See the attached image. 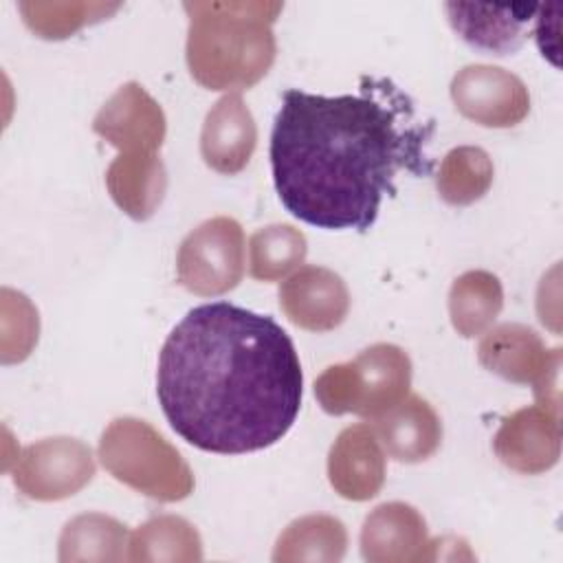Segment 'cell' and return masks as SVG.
Segmentation results:
<instances>
[{"mask_svg":"<svg viewBox=\"0 0 563 563\" xmlns=\"http://www.w3.org/2000/svg\"><path fill=\"white\" fill-rule=\"evenodd\" d=\"M433 121L389 79L363 77L354 95L288 88L271 132L277 196L297 220L325 231H367L396 174H429Z\"/></svg>","mask_w":563,"mask_h":563,"instance_id":"1","label":"cell"},{"mask_svg":"<svg viewBox=\"0 0 563 563\" xmlns=\"http://www.w3.org/2000/svg\"><path fill=\"white\" fill-rule=\"evenodd\" d=\"M156 396L185 442L240 455L290 431L303 374L292 339L273 317L211 301L191 308L165 339Z\"/></svg>","mask_w":563,"mask_h":563,"instance_id":"2","label":"cell"},{"mask_svg":"<svg viewBox=\"0 0 563 563\" xmlns=\"http://www.w3.org/2000/svg\"><path fill=\"white\" fill-rule=\"evenodd\" d=\"M189 15L187 66L209 90H246L275 62L273 22L282 2H185Z\"/></svg>","mask_w":563,"mask_h":563,"instance_id":"3","label":"cell"},{"mask_svg":"<svg viewBox=\"0 0 563 563\" xmlns=\"http://www.w3.org/2000/svg\"><path fill=\"white\" fill-rule=\"evenodd\" d=\"M99 457L114 479L152 499L180 501L194 490L189 464L145 420H112L101 433Z\"/></svg>","mask_w":563,"mask_h":563,"instance_id":"4","label":"cell"},{"mask_svg":"<svg viewBox=\"0 0 563 563\" xmlns=\"http://www.w3.org/2000/svg\"><path fill=\"white\" fill-rule=\"evenodd\" d=\"M409 385L407 352L391 343H376L356 358L328 367L314 380V394L323 411L332 416L378 418L409 394Z\"/></svg>","mask_w":563,"mask_h":563,"instance_id":"5","label":"cell"},{"mask_svg":"<svg viewBox=\"0 0 563 563\" xmlns=\"http://www.w3.org/2000/svg\"><path fill=\"white\" fill-rule=\"evenodd\" d=\"M176 275L183 288L202 297L233 290L244 275L240 222L218 216L196 227L178 246Z\"/></svg>","mask_w":563,"mask_h":563,"instance_id":"6","label":"cell"},{"mask_svg":"<svg viewBox=\"0 0 563 563\" xmlns=\"http://www.w3.org/2000/svg\"><path fill=\"white\" fill-rule=\"evenodd\" d=\"M95 475V457L77 438H46L22 449L13 484L31 499L55 501L81 490Z\"/></svg>","mask_w":563,"mask_h":563,"instance_id":"7","label":"cell"},{"mask_svg":"<svg viewBox=\"0 0 563 563\" xmlns=\"http://www.w3.org/2000/svg\"><path fill=\"white\" fill-rule=\"evenodd\" d=\"M455 108L471 121L486 128H512L530 110L526 84L506 68L468 64L451 81Z\"/></svg>","mask_w":563,"mask_h":563,"instance_id":"8","label":"cell"},{"mask_svg":"<svg viewBox=\"0 0 563 563\" xmlns=\"http://www.w3.org/2000/svg\"><path fill=\"white\" fill-rule=\"evenodd\" d=\"M541 4H473L444 2L446 18L453 31L471 46L490 55H512L528 40L530 24H534Z\"/></svg>","mask_w":563,"mask_h":563,"instance_id":"9","label":"cell"},{"mask_svg":"<svg viewBox=\"0 0 563 563\" xmlns=\"http://www.w3.org/2000/svg\"><path fill=\"white\" fill-rule=\"evenodd\" d=\"M493 449L501 464L517 473H543L561 455V416L539 405L523 407L501 420Z\"/></svg>","mask_w":563,"mask_h":563,"instance_id":"10","label":"cell"},{"mask_svg":"<svg viewBox=\"0 0 563 563\" xmlns=\"http://www.w3.org/2000/svg\"><path fill=\"white\" fill-rule=\"evenodd\" d=\"M279 308L295 325L310 332H328L347 317L350 292L334 271L301 266L282 282Z\"/></svg>","mask_w":563,"mask_h":563,"instance_id":"11","label":"cell"},{"mask_svg":"<svg viewBox=\"0 0 563 563\" xmlns=\"http://www.w3.org/2000/svg\"><path fill=\"white\" fill-rule=\"evenodd\" d=\"M92 130L121 154L156 152L165 139V114L141 84L130 81L97 112Z\"/></svg>","mask_w":563,"mask_h":563,"instance_id":"12","label":"cell"},{"mask_svg":"<svg viewBox=\"0 0 563 563\" xmlns=\"http://www.w3.org/2000/svg\"><path fill=\"white\" fill-rule=\"evenodd\" d=\"M332 488L352 501L378 495L385 482V453L374 427L361 422L343 429L328 455Z\"/></svg>","mask_w":563,"mask_h":563,"instance_id":"13","label":"cell"},{"mask_svg":"<svg viewBox=\"0 0 563 563\" xmlns=\"http://www.w3.org/2000/svg\"><path fill=\"white\" fill-rule=\"evenodd\" d=\"M255 143L257 128L244 99L238 92L218 99L207 112L200 134L205 163L220 174H238L249 165Z\"/></svg>","mask_w":563,"mask_h":563,"instance_id":"14","label":"cell"},{"mask_svg":"<svg viewBox=\"0 0 563 563\" xmlns=\"http://www.w3.org/2000/svg\"><path fill=\"white\" fill-rule=\"evenodd\" d=\"M427 523L422 515L402 501L374 508L361 530V552L372 563H398L427 559Z\"/></svg>","mask_w":563,"mask_h":563,"instance_id":"15","label":"cell"},{"mask_svg":"<svg viewBox=\"0 0 563 563\" xmlns=\"http://www.w3.org/2000/svg\"><path fill=\"white\" fill-rule=\"evenodd\" d=\"M477 358L488 372L504 380L528 385L534 383L552 361L561 358V350H548L541 336L528 325L501 323L484 334Z\"/></svg>","mask_w":563,"mask_h":563,"instance_id":"16","label":"cell"},{"mask_svg":"<svg viewBox=\"0 0 563 563\" xmlns=\"http://www.w3.org/2000/svg\"><path fill=\"white\" fill-rule=\"evenodd\" d=\"M374 431L387 455L409 464L431 457L442 442V422L435 409L416 394H407L374 418Z\"/></svg>","mask_w":563,"mask_h":563,"instance_id":"17","label":"cell"},{"mask_svg":"<svg viewBox=\"0 0 563 563\" xmlns=\"http://www.w3.org/2000/svg\"><path fill=\"white\" fill-rule=\"evenodd\" d=\"M106 185L112 200L130 218L147 220L163 200L167 174L156 152H130L110 163Z\"/></svg>","mask_w":563,"mask_h":563,"instance_id":"18","label":"cell"},{"mask_svg":"<svg viewBox=\"0 0 563 563\" xmlns=\"http://www.w3.org/2000/svg\"><path fill=\"white\" fill-rule=\"evenodd\" d=\"M501 308V282L488 271H468L451 286L449 314L453 328L462 336H477L488 330Z\"/></svg>","mask_w":563,"mask_h":563,"instance_id":"19","label":"cell"},{"mask_svg":"<svg viewBox=\"0 0 563 563\" xmlns=\"http://www.w3.org/2000/svg\"><path fill=\"white\" fill-rule=\"evenodd\" d=\"M347 534L339 519L308 515L292 521L277 539L275 561H339L345 552Z\"/></svg>","mask_w":563,"mask_h":563,"instance_id":"20","label":"cell"},{"mask_svg":"<svg viewBox=\"0 0 563 563\" xmlns=\"http://www.w3.org/2000/svg\"><path fill=\"white\" fill-rule=\"evenodd\" d=\"M123 545H130L128 530L117 519L90 512L66 523L59 537L62 561H117L123 559Z\"/></svg>","mask_w":563,"mask_h":563,"instance_id":"21","label":"cell"},{"mask_svg":"<svg viewBox=\"0 0 563 563\" xmlns=\"http://www.w3.org/2000/svg\"><path fill=\"white\" fill-rule=\"evenodd\" d=\"M200 556L196 528L174 515L154 517L130 537L128 559L132 561H198Z\"/></svg>","mask_w":563,"mask_h":563,"instance_id":"22","label":"cell"},{"mask_svg":"<svg viewBox=\"0 0 563 563\" xmlns=\"http://www.w3.org/2000/svg\"><path fill=\"white\" fill-rule=\"evenodd\" d=\"M493 183V161L482 147L462 145L451 150L435 178L438 194L453 207H464L479 200Z\"/></svg>","mask_w":563,"mask_h":563,"instance_id":"23","label":"cell"},{"mask_svg":"<svg viewBox=\"0 0 563 563\" xmlns=\"http://www.w3.org/2000/svg\"><path fill=\"white\" fill-rule=\"evenodd\" d=\"M308 253L306 235L290 224H271L249 240V273L262 282H277L295 271Z\"/></svg>","mask_w":563,"mask_h":563,"instance_id":"24","label":"cell"},{"mask_svg":"<svg viewBox=\"0 0 563 563\" xmlns=\"http://www.w3.org/2000/svg\"><path fill=\"white\" fill-rule=\"evenodd\" d=\"M119 4L99 2H22L20 11L31 31L40 37L59 40L75 33L86 22H97L117 11Z\"/></svg>","mask_w":563,"mask_h":563,"instance_id":"25","label":"cell"}]
</instances>
